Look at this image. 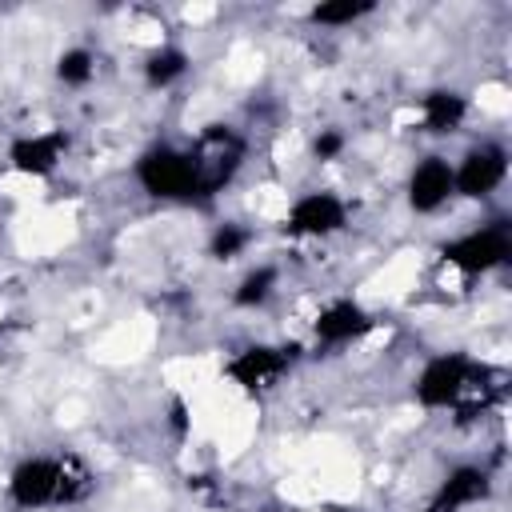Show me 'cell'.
I'll return each instance as SVG.
<instances>
[{"label": "cell", "instance_id": "cell-9", "mask_svg": "<svg viewBox=\"0 0 512 512\" xmlns=\"http://www.w3.org/2000/svg\"><path fill=\"white\" fill-rule=\"evenodd\" d=\"M376 328H380V316L360 296H332L312 312L308 340H312V348L336 352V348H352V344L368 340Z\"/></svg>", "mask_w": 512, "mask_h": 512}, {"label": "cell", "instance_id": "cell-15", "mask_svg": "<svg viewBox=\"0 0 512 512\" xmlns=\"http://www.w3.org/2000/svg\"><path fill=\"white\" fill-rule=\"evenodd\" d=\"M252 244H256V224L252 220H216L204 248L216 264H236L252 252Z\"/></svg>", "mask_w": 512, "mask_h": 512}, {"label": "cell", "instance_id": "cell-11", "mask_svg": "<svg viewBox=\"0 0 512 512\" xmlns=\"http://www.w3.org/2000/svg\"><path fill=\"white\" fill-rule=\"evenodd\" d=\"M496 496V472L480 460L452 464L424 500V512H472Z\"/></svg>", "mask_w": 512, "mask_h": 512}, {"label": "cell", "instance_id": "cell-1", "mask_svg": "<svg viewBox=\"0 0 512 512\" xmlns=\"http://www.w3.org/2000/svg\"><path fill=\"white\" fill-rule=\"evenodd\" d=\"M96 492L92 468L76 452H28L4 472V500L16 512H56Z\"/></svg>", "mask_w": 512, "mask_h": 512}, {"label": "cell", "instance_id": "cell-17", "mask_svg": "<svg viewBox=\"0 0 512 512\" xmlns=\"http://www.w3.org/2000/svg\"><path fill=\"white\" fill-rule=\"evenodd\" d=\"M96 72H100V56H96L88 44H68V48L56 52L52 76H56L60 88L80 92V88H88V84L96 80Z\"/></svg>", "mask_w": 512, "mask_h": 512}, {"label": "cell", "instance_id": "cell-2", "mask_svg": "<svg viewBox=\"0 0 512 512\" xmlns=\"http://www.w3.org/2000/svg\"><path fill=\"white\" fill-rule=\"evenodd\" d=\"M488 372L492 368L472 352H460V348L432 352L420 360L412 376V404L420 412H468L472 404H480V392L492 388L484 384Z\"/></svg>", "mask_w": 512, "mask_h": 512}, {"label": "cell", "instance_id": "cell-10", "mask_svg": "<svg viewBox=\"0 0 512 512\" xmlns=\"http://www.w3.org/2000/svg\"><path fill=\"white\" fill-rule=\"evenodd\" d=\"M404 204L412 216H440L448 204H456L452 156H444V152L416 156L404 172Z\"/></svg>", "mask_w": 512, "mask_h": 512}, {"label": "cell", "instance_id": "cell-14", "mask_svg": "<svg viewBox=\"0 0 512 512\" xmlns=\"http://www.w3.org/2000/svg\"><path fill=\"white\" fill-rule=\"evenodd\" d=\"M280 284H284V268L276 260H252L228 288V304L236 312H264L280 296Z\"/></svg>", "mask_w": 512, "mask_h": 512}, {"label": "cell", "instance_id": "cell-6", "mask_svg": "<svg viewBox=\"0 0 512 512\" xmlns=\"http://www.w3.org/2000/svg\"><path fill=\"white\" fill-rule=\"evenodd\" d=\"M296 360H300V344L252 340V344L236 348V352L224 360L220 376H224L240 396H248V400H264L268 392H276V388L292 376Z\"/></svg>", "mask_w": 512, "mask_h": 512}, {"label": "cell", "instance_id": "cell-3", "mask_svg": "<svg viewBox=\"0 0 512 512\" xmlns=\"http://www.w3.org/2000/svg\"><path fill=\"white\" fill-rule=\"evenodd\" d=\"M132 184L156 204H204V168L192 144L152 140L132 156Z\"/></svg>", "mask_w": 512, "mask_h": 512}, {"label": "cell", "instance_id": "cell-7", "mask_svg": "<svg viewBox=\"0 0 512 512\" xmlns=\"http://www.w3.org/2000/svg\"><path fill=\"white\" fill-rule=\"evenodd\" d=\"M512 176V152L504 140L496 136H480L472 140L456 160H452V184H456V200L468 204H484L496 192L508 188Z\"/></svg>", "mask_w": 512, "mask_h": 512}, {"label": "cell", "instance_id": "cell-5", "mask_svg": "<svg viewBox=\"0 0 512 512\" xmlns=\"http://www.w3.org/2000/svg\"><path fill=\"white\" fill-rule=\"evenodd\" d=\"M440 264L460 276V280H480V276H492L500 272L508 260H512V228L508 220H484V224H472L456 236H448L440 248H436Z\"/></svg>", "mask_w": 512, "mask_h": 512}, {"label": "cell", "instance_id": "cell-8", "mask_svg": "<svg viewBox=\"0 0 512 512\" xmlns=\"http://www.w3.org/2000/svg\"><path fill=\"white\" fill-rule=\"evenodd\" d=\"M68 152H72V132L68 128H56V124L52 128H24L4 144V164H8L12 176L44 184L64 168Z\"/></svg>", "mask_w": 512, "mask_h": 512}, {"label": "cell", "instance_id": "cell-16", "mask_svg": "<svg viewBox=\"0 0 512 512\" xmlns=\"http://www.w3.org/2000/svg\"><path fill=\"white\" fill-rule=\"evenodd\" d=\"M380 8L372 0H324V4H312L304 8V20L312 28H328V32H340V28H356L364 24L368 16H376Z\"/></svg>", "mask_w": 512, "mask_h": 512}, {"label": "cell", "instance_id": "cell-4", "mask_svg": "<svg viewBox=\"0 0 512 512\" xmlns=\"http://www.w3.org/2000/svg\"><path fill=\"white\" fill-rule=\"evenodd\" d=\"M276 228L296 244H324L352 228V204L336 188H304L284 200Z\"/></svg>", "mask_w": 512, "mask_h": 512}, {"label": "cell", "instance_id": "cell-19", "mask_svg": "<svg viewBox=\"0 0 512 512\" xmlns=\"http://www.w3.org/2000/svg\"><path fill=\"white\" fill-rule=\"evenodd\" d=\"M336 512H344V508H336Z\"/></svg>", "mask_w": 512, "mask_h": 512}, {"label": "cell", "instance_id": "cell-12", "mask_svg": "<svg viewBox=\"0 0 512 512\" xmlns=\"http://www.w3.org/2000/svg\"><path fill=\"white\" fill-rule=\"evenodd\" d=\"M472 112H476V100H472L468 92H460V88H444V84H440V88L420 92V96H416V104H412L416 132L436 136V140L456 136V132L472 120Z\"/></svg>", "mask_w": 512, "mask_h": 512}, {"label": "cell", "instance_id": "cell-13", "mask_svg": "<svg viewBox=\"0 0 512 512\" xmlns=\"http://www.w3.org/2000/svg\"><path fill=\"white\" fill-rule=\"evenodd\" d=\"M192 76V52L176 40H156L148 44V52L140 56V84L148 92H172Z\"/></svg>", "mask_w": 512, "mask_h": 512}, {"label": "cell", "instance_id": "cell-18", "mask_svg": "<svg viewBox=\"0 0 512 512\" xmlns=\"http://www.w3.org/2000/svg\"><path fill=\"white\" fill-rule=\"evenodd\" d=\"M344 152H348V132H344V128H336V124L316 128V132H312V140H308V156H312L316 164H336Z\"/></svg>", "mask_w": 512, "mask_h": 512}]
</instances>
